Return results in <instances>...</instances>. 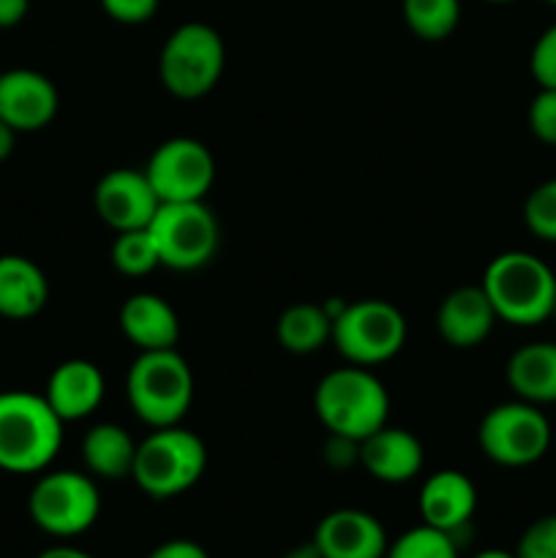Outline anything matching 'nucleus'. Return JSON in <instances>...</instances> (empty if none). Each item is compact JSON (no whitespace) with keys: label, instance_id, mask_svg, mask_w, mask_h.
Returning <instances> with one entry per match:
<instances>
[{"label":"nucleus","instance_id":"nucleus-1","mask_svg":"<svg viewBox=\"0 0 556 558\" xmlns=\"http://www.w3.org/2000/svg\"><path fill=\"white\" fill-rule=\"evenodd\" d=\"M63 425L38 392H0V472H47L63 447Z\"/></svg>","mask_w":556,"mask_h":558},{"label":"nucleus","instance_id":"nucleus-2","mask_svg":"<svg viewBox=\"0 0 556 558\" xmlns=\"http://www.w3.org/2000/svg\"><path fill=\"white\" fill-rule=\"evenodd\" d=\"M480 287L488 294L496 319L516 327H534L551 319L556 300V272L529 251L494 256Z\"/></svg>","mask_w":556,"mask_h":558},{"label":"nucleus","instance_id":"nucleus-3","mask_svg":"<svg viewBox=\"0 0 556 558\" xmlns=\"http://www.w3.org/2000/svg\"><path fill=\"white\" fill-rule=\"evenodd\" d=\"M314 412L327 434L363 441L387 425L390 396L371 368L349 363L322 376L314 390Z\"/></svg>","mask_w":556,"mask_h":558},{"label":"nucleus","instance_id":"nucleus-4","mask_svg":"<svg viewBox=\"0 0 556 558\" xmlns=\"http://www.w3.org/2000/svg\"><path fill=\"white\" fill-rule=\"evenodd\" d=\"M131 412L150 428L180 425L194 403V374L178 349L140 352L125 376Z\"/></svg>","mask_w":556,"mask_h":558},{"label":"nucleus","instance_id":"nucleus-5","mask_svg":"<svg viewBox=\"0 0 556 558\" xmlns=\"http://www.w3.org/2000/svg\"><path fill=\"white\" fill-rule=\"evenodd\" d=\"M207 469V447L183 425L153 428L136 441L131 480L150 499H174L202 480Z\"/></svg>","mask_w":556,"mask_h":558},{"label":"nucleus","instance_id":"nucleus-6","mask_svg":"<svg viewBox=\"0 0 556 558\" xmlns=\"http://www.w3.org/2000/svg\"><path fill=\"white\" fill-rule=\"evenodd\" d=\"M223 63L227 49L216 27L205 22H185L164 41L158 54V76L174 98L194 101L218 85Z\"/></svg>","mask_w":556,"mask_h":558},{"label":"nucleus","instance_id":"nucleus-7","mask_svg":"<svg viewBox=\"0 0 556 558\" xmlns=\"http://www.w3.org/2000/svg\"><path fill=\"white\" fill-rule=\"evenodd\" d=\"M407 319L387 300H358L347 303L333 319V347L347 363L371 365L387 363L407 343Z\"/></svg>","mask_w":556,"mask_h":558},{"label":"nucleus","instance_id":"nucleus-8","mask_svg":"<svg viewBox=\"0 0 556 558\" xmlns=\"http://www.w3.org/2000/svg\"><path fill=\"white\" fill-rule=\"evenodd\" d=\"M27 512L49 537H80L101 515V494L90 474L74 469L47 472L27 496Z\"/></svg>","mask_w":556,"mask_h":558},{"label":"nucleus","instance_id":"nucleus-9","mask_svg":"<svg viewBox=\"0 0 556 558\" xmlns=\"http://www.w3.org/2000/svg\"><path fill=\"white\" fill-rule=\"evenodd\" d=\"M480 450L488 461L505 469L537 463L551 447V423L534 403L507 401L485 412L478 428Z\"/></svg>","mask_w":556,"mask_h":558},{"label":"nucleus","instance_id":"nucleus-10","mask_svg":"<svg viewBox=\"0 0 556 558\" xmlns=\"http://www.w3.org/2000/svg\"><path fill=\"white\" fill-rule=\"evenodd\" d=\"M161 267L191 272L213 262L221 240L218 218L205 202H164L150 221Z\"/></svg>","mask_w":556,"mask_h":558},{"label":"nucleus","instance_id":"nucleus-11","mask_svg":"<svg viewBox=\"0 0 556 558\" xmlns=\"http://www.w3.org/2000/svg\"><path fill=\"white\" fill-rule=\"evenodd\" d=\"M147 180L164 202H205L216 183V158L210 147L191 136L161 142L147 158Z\"/></svg>","mask_w":556,"mask_h":558},{"label":"nucleus","instance_id":"nucleus-12","mask_svg":"<svg viewBox=\"0 0 556 558\" xmlns=\"http://www.w3.org/2000/svg\"><path fill=\"white\" fill-rule=\"evenodd\" d=\"M93 207L98 218L114 232L145 229L156 218L161 199L153 191L145 169H112L104 174L93 191Z\"/></svg>","mask_w":556,"mask_h":558},{"label":"nucleus","instance_id":"nucleus-13","mask_svg":"<svg viewBox=\"0 0 556 558\" xmlns=\"http://www.w3.org/2000/svg\"><path fill=\"white\" fill-rule=\"evenodd\" d=\"M58 109V87L41 71L11 69L0 74V120L16 134L47 129Z\"/></svg>","mask_w":556,"mask_h":558},{"label":"nucleus","instance_id":"nucleus-14","mask_svg":"<svg viewBox=\"0 0 556 558\" xmlns=\"http://www.w3.org/2000/svg\"><path fill=\"white\" fill-rule=\"evenodd\" d=\"M314 545L322 558H385V526L371 512L341 507L316 523Z\"/></svg>","mask_w":556,"mask_h":558},{"label":"nucleus","instance_id":"nucleus-15","mask_svg":"<svg viewBox=\"0 0 556 558\" xmlns=\"http://www.w3.org/2000/svg\"><path fill=\"white\" fill-rule=\"evenodd\" d=\"M418 507L425 526H434L456 537L461 529L469 526L474 510H478V488L463 472L442 469L423 483Z\"/></svg>","mask_w":556,"mask_h":558},{"label":"nucleus","instance_id":"nucleus-16","mask_svg":"<svg viewBox=\"0 0 556 558\" xmlns=\"http://www.w3.org/2000/svg\"><path fill=\"white\" fill-rule=\"evenodd\" d=\"M41 396L63 423H76V420L90 417L101 407L107 396V379L96 363L74 357L60 363L49 374L47 390Z\"/></svg>","mask_w":556,"mask_h":558},{"label":"nucleus","instance_id":"nucleus-17","mask_svg":"<svg viewBox=\"0 0 556 558\" xmlns=\"http://www.w3.org/2000/svg\"><path fill=\"white\" fill-rule=\"evenodd\" d=\"M423 461V445L407 428L382 425L379 430L360 441V466L379 483H409L420 474Z\"/></svg>","mask_w":556,"mask_h":558},{"label":"nucleus","instance_id":"nucleus-18","mask_svg":"<svg viewBox=\"0 0 556 558\" xmlns=\"http://www.w3.org/2000/svg\"><path fill=\"white\" fill-rule=\"evenodd\" d=\"M496 311L488 294L480 287H458L439 303L436 330L442 341L452 349H474L491 336L496 325Z\"/></svg>","mask_w":556,"mask_h":558},{"label":"nucleus","instance_id":"nucleus-19","mask_svg":"<svg viewBox=\"0 0 556 558\" xmlns=\"http://www.w3.org/2000/svg\"><path fill=\"white\" fill-rule=\"evenodd\" d=\"M120 330L140 352L174 349L180 338V322L172 305L153 292L131 294L120 305Z\"/></svg>","mask_w":556,"mask_h":558},{"label":"nucleus","instance_id":"nucleus-20","mask_svg":"<svg viewBox=\"0 0 556 558\" xmlns=\"http://www.w3.org/2000/svg\"><path fill=\"white\" fill-rule=\"evenodd\" d=\"M49 281L41 267L20 254L0 256V316L25 322L44 311Z\"/></svg>","mask_w":556,"mask_h":558},{"label":"nucleus","instance_id":"nucleus-21","mask_svg":"<svg viewBox=\"0 0 556 558\" xmlns=\"http://www.w3.org/2000/svg\"><path fill=\"white\" fill-rule=\"evenodd\" d=\"M505 376L521 401L534 407L556 403V343L534 341L516 349L507 360Z\"/></svg>","mask_w":556,"mask_h":558},{"label":"nucleus","instance_id":"nucleus-22","mask_svg":"<svg viewBox=\"0 0 556 558\" xmlns=\"http://www.w3.org/2000/svg\"><path fill=\"white\" fill-rule=\"evenodd\" d=\"M136 441L118 423H98L82 439V461L98 480H125L134 472Z\"/></svg>","mask_w":556,"mask_h":558},{"label":"nucleus","instance_id":"nucleus-23","mask_svg":"<svg viewBox=\"0 0 556 558\" xmlns=\"http://www.w3.org/2000/svg\"><path fill=\"white\" fill-rule=\"evenodd\" d=\"M276 338L289 354H314L333 338V316L325 305L294 303L278 316Z\"/></svg>","mask_w":556,"mask_h":558},{"label":"nucleus","instance_id":"nucleus-24","mask_svg":"<svg viewBox=\"0 0 556 558\" xmlns=\"http://www.w3.org/2000/svg\"><path fill=\"white\" fill-rule=\"evenodd\" d=\"M403 22L423 41H445L461 22V0H403Z\"/></svg>","mask_w":556,"mask_h":558},{"label":"nucleus","instance_id":"nucleus-25","mask_svg":"<svg viewBox=\"0 0 556 558\" xmlns=\"http://www.w3.org/2000/svg\"><path fill=\"white\" fill-rule=\"evenodd\" d=\"M112 265L120 276L140 278L161 267V256H158L156 240H153L150 229H129V232H118L112 243Z\"/></svg>","mask_w":556,"mask_h":558},{"label":"nucleus","instance_id":"nucleus-26","mask_svg":"<svg viewBox=\"0 0 556 558\" xmlns=\"http://www.w3.org/2000/svg\"><path fill=\"white\" fill-rule=\"evenodd\" d=\"M385 558H458V543L452 534L420 523L392 539Z\"/></svg>","mask_w":556,"mask_h":558},{"label":"nucleus","instance_id":"nucleus-27","mask_svg":"<svg viewBox=\"0 0 556 558\" xmlns=\"http://www.w3.org/2000/svg\"><path fill=\"white\" fill-rule=\"evenodd\" d=\"M523 223L534 238L556 243V178L532 189L523 202Z\"/></svg>","mask_w":556,"mask_h":558},{"label":"nucleus","instance_id":"nucleus-28","mask_svg":"<svg viewBox=\"0 0 556 558\" xmlns=\"http://www.w3.org/2000/svg\"><path fill=\"white\" fill-rule=\"evenodd\" d=\"M516 558H556V515H543L523 529Z\"/></svg>","mask_w":556,"mask_h":558},{"label":"nucleus","instance_id":"nucleus-29","mask_svg":"<svg viewBox=\"0 0 556 558\" xmlns=\"http://www.w3.org/2000/svg\"><path fill=\"white\" fill-rule=\"evenodd\" d=\"M529 131L543 145L556 147V87H540L527 112Z\"/></svg>","mask_w":556,"mask_h":558},{"label":"nucleus","instance_id":"nucleus-30","mask_svg":"<svg viewBox=\"0 0 556 558\" xmlns=\"http://www.w3.org/2000/svg\"><path fill=\"white\" fill-rule=\"evenodd\" d=\"M529 71L540 87H556V22L545 27L529 54Z\"/></svg>","mask_w":556,"mask_h":558},{"label":"nucleus","instance_id":"nucleus-31","mask_svg":"<svg viewBox=\"0 0 556 558\" xmlns=\"http://www.w3.org/2000/svg\"><path fill=\"white\" fill-rule=\"evenodd\" d=\"M101 9L120 25H142L153 20L158 11V0H101Z\"/></svg>","mask_w":556,"mask_h":558},{"label":"nucleus","instance_id":"nucleus-32","mask_svg":"<svg viewBox=\"0 0 556 558\" xmlns=\"http://www.w3.org/2000/svg\"><path fill=\"white\" fill-rule=\"evenodd\" d=\"M147 558H210L202 545H196L194 539H169L161 543L158 548H153Z\"/></svg>","mask_w":556,"mask_h":558},{"label":"nucleus","instance_id":"nucleus-33","mask_svg":"<svg viewBox=\"0 0 556 558\" xmlns=\"http://www.w3.org/2000/svg\"><path fill=\"white\" fill-rule=\"evenodd\" d=\"M31 11V0H0V31L16 27Z\"/></svg>","mask_w":556,"mask_h":558},{"label":"nucleus","instance_id":"nucleus-34","mask_svg":"<svg viewBox=\"0 0 556 558\" xmlns=\"http://www.w3.org/2000/svg\"><path fill=\"white\" fill-rule=\"evenodd\" d=\"M36 558H93V556L87 554V550L74 548V545H55V548H47Z\"/></svg>","mask_w":556,"mask_h":558},{"label":"nucleus","instance_id":"nucleus-35","mask_svg":"<svg viewBox=\"0 0 556 558\" xmlns=\"http://www.w3.org/2000/svg\"><path fill=\"white\" fill-rule=\"evenodd\" d=\"M14 145H16V131L11 129L9 123L0 120V161H5V158L14 153Z\"/></svg>","mask_w":556,"mask_h":558},{"label":"nucleus","instance_id":"nucleus-36","mask_svg":"<svg viewBox=\"0 0 556 558\" xmlns=\"http://www.w3.org/2000/svg\"><path fill=\"white\" fill-rule=\"evenodd\" d=\"M281 558H322V554H319V548L314 545V539H311V543L294 545V548L287 550Z\"/></svg>","mask_w":556,"mask_h":558},{"label":"nucleus","instance_id":"nucleus-37","mask_svg":"<svg viewBox=\"0 0 556 558\" xmlns=\"http://www.w3.org/2000/svg\"><path fill=\"white\" fill-rule=\"evenodd\" d=\"M474 558H516V556L507 554V550H483V554H478Z\"/></svg>","mask_w":556,"mask_h":558},{"label":"nucleus","instance_id":"nucleus-38","mask_svg":"<svg viewBox=\"0 0 556 558\" xmlns=\"http://www.w3.org/2000/svg\"><path fill=\"white\" fill-rule=\"evenodd\" d=\"M485 3H510V0H485Z\"/></svg>","mask_w":556,"mask_h":558},{"label":"nucleus","instance_id":"nucleus-39","mask_svg":"<svg viewBox=\"0 0 556 558\" xmlns=\"http://www.w3.org/2000/svg\"><path fill=\"white\" fill-rule=\"evenodd\" d=\"M551 319L556 322V300H554V311H551Z\"/></svg>","mask_w":556,"mask_h":558},{"label":"nucleus","instance_id":"nucleus-40","mask_svg":"<svg viewBox=\"0 0 556 558\" xmlns=\"http://www.w3.org/2000/svg\"><path fill=\"white\" fill-rule=\"evenodd\" d=\"M545 3H551V5H556V0H545Z\"/></svg>","mask_w":556,"mask_h":558},{"label":"nucleus","instance_id":"nucleus-41","mask_svg":"<svg viewBox=\"0 0 556 558\" xmlns=\"http://www.w3.org/2000/svg\"><path fill=\"white\" fill-rule=\"evenodd\" d=\"M0 74H3V71H0Z\"/></svg>","mask_w":556,"mask_h":558}]
</instances>
